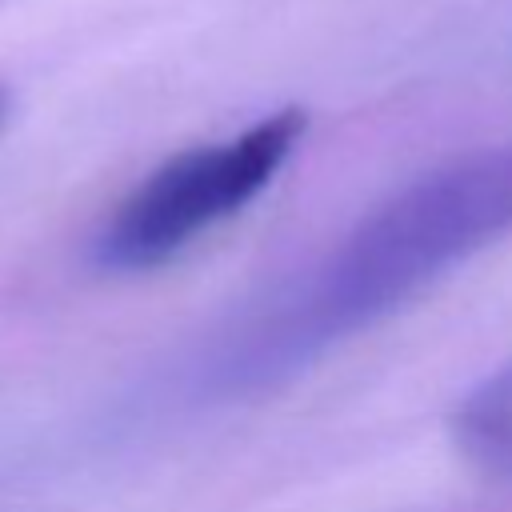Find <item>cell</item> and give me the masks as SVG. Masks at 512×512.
Masks as SVG:
<instances>
[{
    "label": "cell",
    "mask_w": 512,
    "mask_h": 512,
    "mask_svg": "<svg viewBox=\"0 0 512 512\" xmlns=\"http://www.w3.org/2000/svg\"><path fill=\"white\" fill-rule=\"evenodd\" d=\"M456 436L476 464L512 476V364L468 392L456 412Z\"/></svg>",
    "instance_id": "3"
},
{
    "label": "cell",
    "mask_w": 512,
    "mask_h": 512,
    "mask_svg": "<svg viewBox=\"0 0 512 512\" xmlns=\"http://www.w3.org/2000/svg\"><path fill=\"white\" fill-rule=\"evenodd\" d=\"M8 108H12V96H8V88L0 84V128H4V120H8Z\"/></svg>",
    "instance_id": "4"
},
{
    "label": "cell",
    "mask_w": 512,
    "mask_h": 512,
    "mask_svg": "<svg viewBox=\"0 0 512 512\" xmlns=\"http://www.w3.org/2000/svg\"><path fill=\"white\" fill-rule=\"evenodd\" d=\"M308 128L304 108H276L232 140L184 148L152 168L104 220L96 264L140 272L172 260L196 236L256 200Z\"/></svg>",
    "instance_id": "2"
},
{
    "label": "cell",
    "mask_w": 512,
    "mask_h": 512,
    "mask_svg": "<svg viewBox=\"0 0 512 512\" xmlns=\"http://www.w3.org/2000/svg\"><path fill=\"white\" fill-rule=\"evenodd\" d=\"M512 228V144L468 152L364 216L240 348V380H276L360 332Z\"/></svg>",
    "instance_id": "1"
}]
</instances>
